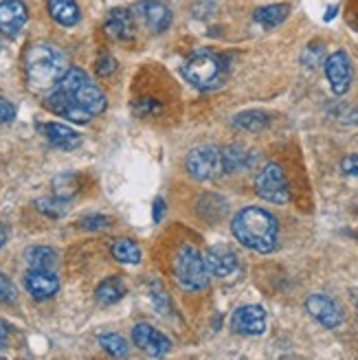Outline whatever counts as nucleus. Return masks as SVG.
<instances>
[{
  "label": "nucleus",
  "instance_id": "obj_27",
  "mask_svg": "<svg viewBox=\"0 0 358 360\" xmlns=\"http://www.w3.org/2000/svg\"><path fill=\"white\" fill-rule=\"evenodd\" d=\"M35 207L49 218H62L66 213V198H40V200H35Z\"/></svg>",
  "mask_w": 358,
  "mask_h": 360
},
{
  "label": "nucleus",
  "instance_id": "obj_5",
  "mask_svg": "<svg viewBox=\"0 0 358 360\" xmlns=\"http://www.w3.org/2000/svg\"><path fill=\"white\" fill-rule=\"evenodd\" d=\"M183 73L196 88H203V90L218 88L222 84V77H224L220 60L209 51L193 53V56L189 58V62L185 64Z\"/></svg>",
  "mask_w": 358,
  "mask_h": 360
},
{
  "label": "nucleus",
  "instance_id": "obj_11",
  "mask_svg": "<svg viewBox=\"0 0 358 360\" xmlns=\"http://www.w3.org/2000/svg\"><path fill=\"white\" fill-rule=\"evenodd\" d=\"M231 328L244 336H260L266 330V312L262 305H242L234 312Z\"/></svg>",
  "mask_w": 358,
  "mask_h": 360
},
{
  "label": "nucleus",
  "instance_id": "obj_16",
  "mask_svg": "<svg viewBox=\"0 0 358 360\" xmlns=\"http://www.w3.org/2000/svg\"><path fill=\"white\" fill-rule=\"evenodd\" d=\"M29 20V9L23 0H3L0 3V31L15 35Z\"/></svg>",
  "mask_w": 358,
  "mask_h": 360
},
{
  "label": "nucleus",
  "instance_id": "obj_9",
  "mask_svg": "<svg viewBox=\"0 0 358 360\" xmlns=\"http://www.w3.org/2000/svg\"><path fill=\"white\" fill-rule=\"evenodd\" d=\"M132 340L143 354L154 356V358L165 356L172 349V340L163 332L152 328L150 323H136V326L132 328Z\"/></svg>",
  "mask_w": 358,
  "mask_h": 360
},
{
  "label": "nucleus",
  "instance_id": "obj_24",
  "mask_svg": "<svg viewBox=\"0 0 358 360\" xmlns=\"http://www.w3.org/2000/svg\"><path fill=\"white\" fill-rule=\"evenodd\" d=\"M288 11L290 7L288 5H268V7H262L255 11V22H260L262 27H277L281 25L286 18H288Z\"/></svg>",
  "mask_w": 358,
  "mask_h": 360
},
{
  "label": "nucleus",
  "instance_id": "obj_3",
  "mask_svg": "<svg viewBox=\"0 0 358 360\" xmlns=\"http://www.w3.org/2000/svg\"><path fill=\"white\" fill-rule=\"evenodd\" d=\"M58 88L73 97L91 117L101 115L106 110V105H108L106 95L91 79H88V75L84 73L82 68H75V66L68 68L64 73V77L58 82Z\"/></svg>",
  "mask_w": 358,
  "mask_h": 360
},
{
  "label": "nucleus",
  "instance_id": "obj_23",
  "mask_svg": "<svg viewBox=\"0 0 358 360\" xmlns=\"http://www.w3.org/2000/svg\"><path fill=\"white\" fill-rule=\"evenodd\" d=\"M110 253L121 264H139L141 262V248L134 240L119 238L110 244Z\"/></svg>",
  "mask_w": 358,
  "mask_h": 360
},
{
  "label": "nucleus",
  "instance_id": "obj_10",
  "mask_svg": "<svg viewBox=\"0 0 358 360\" xmlns=\"http://www.w3.org/2000/svg\"><path fill=\"white\" fill-rule=\"evenodd\" d=\"M326 77L334 95H345L352 84V62L345 51H334L326 60Z\"/></svg>",
  "mask_w": 358,
  "mask_h": 360
},
{
  "label": "nucleus",
  "instance_id": "obj_21",
  "mask_svg": "<svg viewBox=\"0 0 358 360\" xmlns=\"http://www.w3.org/2000/svg\"><path fill=\"white\" fill-rule=\"evenodd\" d=\"M123 295H125V283L119 277L103 279L95 290V299L99 305H115L117 301L123 299Z\"/></svg>",
  "mask_w": 358,
  "mask_h": 360
},
{
  "label": "nucleus",
  "instance_id": "obj_30",
  "mask_svg": "<svg viewBox=\"0 0 358 360\" xmlns=\"http://www.w3.org/2000/svg\"><path fill=\"white\" fill-rule=\"evenodd\" d=\"M132 108H134V112L139 117H150V115L160 112V103L156 99H139V101L132 103Z\"/></svg>",
  "mask_w": 358,
  "mask_h": 360
},
{
  "label": "nucleus",
  "instance_id": "obj_19",
  "mask_svg": "<svg viewBox=\"0 0 358 360\" xmlns=\"http://www.w3.org/2000/svg\"><path fill=\"white\" fill-rule=\"evenodd\" d=\"M49 13L62 27H75L82 18L75 0H49Z\"/></svg>",
  "mask_w": 358,
  "mask_h": 360
},
{
  "label": "nucleus",
  "instance_id": "obj_14",
  "mask_svg": "<svg viewBox=\"0 0 358 360\" xmlns=\"http://www.w3.org/2000/svg\"><path fill=\"white\" fill-rule=\"evenodd\" d=\"M25 285H27V290L33 299L44 301V299H51L60 290V279L53 270L31 268L25 277Z\"/></svg>",
  "mask_w": 358,
  "mask_h": 360
},
{
  "label": "nucleus",
  "instance_id": "obj_4",
  "mask_svg": "<svg viewBox=\"0 0 358 360\" xmlns=\"http://www.w3.org/2000/svg\"><path fill=\"white\" fill-rule=\"evenodd\" d=\"M174 275L185 290L198 292L209 285V268L198 248L183 244L174 257Z\"/></svg>",
  "mask_w": 358,
  "mask_h": 360
},
{
  "label": "nucleus",
  "instance_id": "obj_18",
  "mask_svg": "<svg viewBox=\"0 0 358 360\" xmlns=\"http://www.w3.org/2000/svg\"><path fill=\"white\" fill-rule=\"evenodd\" d=\"M106 31L110 38L128 42L134 38V15L128 9H113L106 18Z\"/></svg>",
  "mask_w": 358,
  "mask_h": 360
},
{
  "label": "nucleus",
  "instance_id": "obj_37",
  "mask_svg": "<svg viewBox=\"0 0 358 360\" xmlns=\"http://www.w3.org/2000/svg\"><path fill=\"white\" fill-rule=\"evenodd\" d=\"M334 15H336V7H332V9H330V11L326 13V20H332Z\"/></svg>",
  "mask_w": 358,
  "mask_h": 360
},
{
  "label": "nucleus",
  "instance_id": "obj_20",
  "mask_svg": "<svg viewBox=\"0 0 358 360\" xmlns=\"http://www.w3.org/2000/svg\"><path fill=\"white\" fill-rule=\"evenodd\" d=\"M253 160H255V154H250L246 148L231 146V148L222 150V172L236 174V172L248 169L253 165Z\"/></svg>",
  "mask_w": 358,
  "mask_h": 360
},
{
  "label": "nucleus",
  "instance_id": "obj_22",
  "mask_svg": "<svg viewBox=\"0 0 358 360\" xmlns=\"http://www.w3.org/2000/svg\"><path fill=\"white\" fill-rule=\"evenodd\" d=\"M25 257L31 268H42V270H56L58 259H60L56 250L49 246H31L27 248Z\"/></svg>",
  "mask_w": 358,
  "mask_h": 360
},
{
  "label": "nucleus",
  "instance_id": "obj_31",
  "mask_svg": "<svg viewBox=\"0 0 358 360\" xmlns=\"http://www.w3.org/2000/svg\"><path fill=\"white\" fill-rule=\"evenodd\" d=\"M13 295H15L13 283L9 281V277H7L5 273H0V303L11 301V299H13Z\"/></svg>",
  "mask_w": 358,
  "mask_h": 360
},
{
  "label": "nucleus",
  "instance_id": "obj_6",
  "mask_svg": "<svg viewBox=\"0 0 358 360\" xmlns=\"http://www.w3.org/2000/svg\"><path fill=\"white\" fill-rule=\"evenodd\" d=\"M255 191L260 198H264L266 202H275V205H286L290 200V189H288V180L279 165L268 163L255 178Z\"/></svg>",
  "mask_w": 358,
  "mask_h": 360
},
{
  "label": "nucleus",
  "instance_id": "obj_28",
  "mask_svg": "<svg viewBox=\"0 0 358 360\" xmlns=\"http://www.w3.org/2000/svg\"><path fill=\"white\" fill-rule=\"evenodd\" d=\"M79 226L86 231H103L110 226V218H106V215H86V218L79 220Z\"/></svg>",
  "mask_w": 358,
  "mask_h": 360
},
{
  "label": "nucleus",
  "instance_id": "obj_29",
  "mask_svg": "<svg viewBox=\"0 0 358 360\" xmlns=\"http://www.w3.org/2000/svg\"><path fill=\"white\" fill-rule=\"evenodd\" d=\"M95 70H97L99 77H108V75H113L115 70H117V60L113 56H108V53H103V56L97 58Z\"/></svg>",
  "mask_w": 358,
  "mask_h": 360
},
{
  "label": "nucleus",
  "instance_id": "obj_1",
  "mask_svg": "<svg viewBox=\"0 0 358 360\" xmlns=\"http://www.w3.org/2000/svg\"><path fill=\"white\" fill-rule=\"evenodd\" d=\"M231 231H234L236 240L255 250V253H273L277 248L279 240V224L275 215L260 207H246L242 209L234 222H231Z\"/></svg>",
  "mask_w": 358,
  "mask_h": 360
},
{
  "label": "nucleus",
  "instance_id": "obj_35",
  "mask_svg": "<svg viewBox=\"0 0 358 360\" xmlns=\"http://www.w3.org/2000/svg\"><path fill=\"white\" fill-rule=\"evenodd\" d=\"M7 326H5V323L3 321H0V349H3L5 347V343H7Z\"/></svg>",
  "mask_w": 358,
  "mask_h": 360
},
{
  "label": "nucleus",
  "instance_id": "obj_32",
  "mask_svg": "<svg viewBox=\"0 0 358 360\" xmlns=\"http://www.w3.org/2000/svg\"><path fill=\"white\" fill-rule=\"evenodd\" d=\"M15 117V108L11 105V101H7L5 97H0V123L13 121Z\"/></svg>",
  "mask_w": 358,
  "mask_h": 360
},
{
  "label": "nucleus",
  "instance_id": "obj_13",
  "mask_svg": "<svg viewBox=\"0 0 358 360\" xmlns=\"http://www.w3.org/2000/svg\"><path fill=\"white\" fill-rule=\"evenodd\" d=\"M306 310L310 312L312 319H317L321 326L328 328V330H334L343 323V312L341 308L326 295H312L308 297L306 301Z\"/></svg>",
  "mask_w": 358,
  "mask_h": 360
},
{
  "label": "nucleus",
  "instance_id": "obj_26",
  "mask_svg": "<svg viewBox=\"0 0 358 360\" xmlns=\"http://www.w3.org/2000/svg\"><path fill=\"white\" fill-rule=\"evenodd\" d=\"M99 343L110 356H117V358H125V356H128V352H130L128 340H125L121 334H101Z\"/></svg>",
  "mask_w": 358,
  "mask_h": 360
},
{
  "label": "nucleus",
  "instance_id": "obj_34",
  "mask_svg": "<svg viewBox=\"0 0 358 360\" xmlns=\"http://www.w3.org/2000/svg\"><path fill=\"white\" fill-rule=\"evenodd\" d=\"M163 213H165V200H163V198H156V200H154V211H152V220L158 224L160 220H163Z\"/></svg>",
  "mask_w": 358,
  "mask_h": 360
},
{
  "label": "nucleus",
  "instance_id": "obj_12",
  "mask_svg": "<svg viewBox=\"0 0 358 360\" xmlns=\"http://www.w3.org/2000/svg\"><path fill=\"white\" fill-rule=\"evenodd\" d=\"M44 105L49 108L53 115L64 117V119L73 121V123H88V121L93 119L73 97H70L68 93H64V90H60V88L56 90V93H51L46 97Z\"/></svg>",
  "mask_w": 358,
  "mask_h": 360
},
{
  "label": "nucleus",
  "instance_id": "obj_33",
  "mask_svg": "<svg viewBox=\"0 0 358 360\" xmlns=\"http://www.w3.org/2000/svg\"><path fill=\"white\" fill-rule=\"evenodd\" d=\"M341 169L350 176H358V156L356 154H350L343 158V163H341Z\"/></svg>",
  "mask_w": 358,
  "mask_h": 360
},
{
  "label": "nucleus",
  "instance_id": "obj_17",
  "mask_svg": "<svg viewBox=\"0 0 358 360\" xmlns=\"http://www.w3.org/2000/svg\"><path fill=\"white\" fill-rule=\"evenodd\" d=\"M38 130L46 136L51 146H56L60 150H75L82 143V134L64 123H40Z\"/></svg>",
  "mask_w": 358,
  "mask_h": 360
},
{
  "label": "nucleus",
  "instance_id": "obj_25",
  "mask_svg": "<svg viewBox=\"0 0 358 360\" xmlns=\"http://www.w3.org/2000/svg\"><path fill=\"white\" fill-rule=\"evenodd\" d=\"M234 125L236 128L248 130V132H260L268 125V115H264L262 110H246V112L236 115Z\"/></svg>",
  "mask_w": 358,
  "mask_h": 360
},
{
  "label": "nucleus",
  "instance_id": "obj_7",
  "mask_svg": "<svg viewBox=\"0 0 358 360\" xmlns=\"http://www.w3.org/2000/svg\"><path fill=\"white\" fill-rule=\"evenodd\" d=\"M187 172L196 180H213L222 172V152L216 146H203L187 156Z\"/></svg>",
  "mask_w": 358,
  "mask_h": 360
},
{
  "label": "nucleus",
  "instance_id": "obj_36",
  "mask_svg": "<svg viewBox=\"0 0 358 360\" xmlns=\"http://www.w3.org/2000/svg\"><path fill=\"white\" fill-rule=\"evenodd\" d=\"M7 244V229L0 226V248H3Z\"/></svg>",
  "mask_w": 358,
  "mask_h": 360
},
{
  "label": "nucleus",
  "instance_id": "obj_15",
  "mask_svg": "<svg viewBox=\"0 0 358 360\" xmlns=\"http://www.w3.org/2000/svg\"><path fill=\"white\" fill-rule=\"evenodd\" d=\"M205 262H207V268H209V275L220 277V279L229 277L231 273H236V268H238V257L226 244L211 246L207 250V255H205Z\"/></svg>",
  "mask_w": 358,
  "mask_h": 360
},
{
  "label": "nucleus",
  "instance_id": "obj_8",
  "mask_svg": "<svg viewBox=\"0 0 358 360\" xmlns=\"http://www.w3.org/2000/svg\"><path fill=\"white\" fill-rule=\"evenodd\" d=\"M132 15L152 33H163L172 25V11L163 3H158V0H141V3L134 5Z\"/></svg>",
  "mask_w": 358,
  "mask_h": 360
},
{
  "label": "nucleus",
  "instance_id": "obj_2",
  "mask_svg": "<svg viewBox=\"0 0 358 360\" xmlns=\"http://www.w3.org/2000/svg\"><path fill=\"white\" fill-rule=\"evenodd\" d=\"M68 70L66 53L53 44H33L25 56V73L33 90H49L58 86Z\"/></svg>",
  "mask_w": 358,
  "mask_h": 360
}]
</instances>
